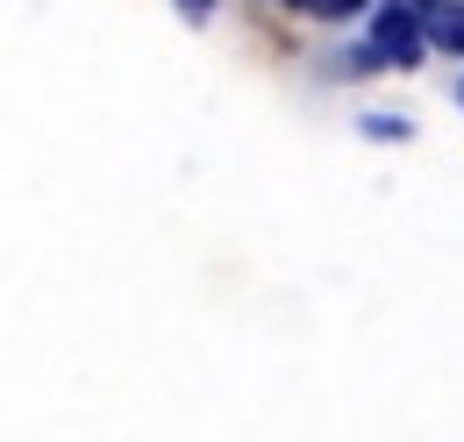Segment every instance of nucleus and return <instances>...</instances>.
<instances>
[{"label": "nucleus", "mask_w": 464, "mask_h": 442, "mask_svg": "<svg viewBox=\"0 0 464 442\" xmlns=\"http://www.w3.org/2000/svg\"><path fill=\"white\" fill-rule=\"evenodd\" d=\"M293 7H307V14H322V0H293Z\"/></svg>", "instance_id": "nucleus-6"}, {"label": "nucleus", "mask_w": 464, "mask_h": 442, "mask_svg": "<svg viewBox=\"0 0 464 442\" xmlns=\"http://www.w3.org/2000/svg\"><path fill=\"white\" fill-rule=\"evenodd\" d=\"M421 7H429V0H393V7L372 22V57H386V64H414V57H421V43H429Z\"/></svg>", "instance_id": "nucleus-1"}, {"label": "nucleus", "mask_w": 464, "mask_h": 442, "mask_svg": "<svg viewBox=\"0 0 464 442\" xmlns=\"http://www.w3.org/2000/svg\"><path fill=\"white\" fill-rule=\"evenodd\" d=\"M364 129H372V136H386V143H393V136H407V121H393V114H372Z\"/></svg>", "instance_id": "nucleus-3"}, {"label": "nucleus", "mask_w": 464, "mask_h": 442, "mask_svg": "<svg viewBox=\"0 0 464 442\" xmlns=\"http://www.w3.org/2000/svg\"><path fill=\"white\" fill-rule=\"evenodd\" d=\"M364 0H322V14H357Z\"/></svg>", "instance_id": "nucleus-4"}, {"label": "nucleus", "mask_w": 464, "mask_h": 442, "mask_svg": "<svg viewBox=\"0 0 464 442\" xmlns=\"http://www.w3.org/2000/svg\"><path fill=\"white\" fill-rule=\"evenodd\" d=\"M421 29H429V43H443V51H458V57H464V0L421 7Z\"/></svg>", "instance_id": "nucleus-2"}, {"label": "nucleus", "mask_w": 464, "mask_h": 442, "mask_svg": "<svg viewBox=\"0 0 464 442\" xmlns=\"http://www.w3.org/2000/svg\"><path fill=\"white\" fill-rule=\"evenodd\" d=\"M186 7H193V14H208V7H215V0H186Z\"/></svg>", "instance_id": "nucleus-5"}]
</instances>
